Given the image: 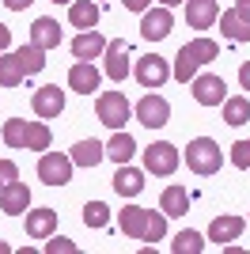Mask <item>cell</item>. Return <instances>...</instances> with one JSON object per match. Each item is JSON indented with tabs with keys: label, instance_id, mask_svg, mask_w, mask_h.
<instances>
[{
	"label": "cell",
	"instance_id": "obj_24",
	"mask_svg": "<svg viewBox=\"0 0 250 254\" xmlns=\"http://www.w3.org/2000/svg\"><path fill=\"white\" fill-rule=\"evenodd\" d=\"M136 152V140L125 133V129H114V137H110V144H106V156L114 159V163H129Z\"/></svg>",
	"mask_w": 250,
	"mask_h": 254
},
{
	"label": "cell",
	"instance_id": "obj_46",
	"mask_svg": "<svg viewBox=\"0 0 250 254\" xmlns=\"http://www.w3.org/2000/svg\"><path fill=\"white\" fill-rule=\"evenodd\" d=\"M99 4H103V0H99Z\"/></svg>",
	"mask_w": 250,
	"mask_h": 254
},
{
	"label": "cell",
	"instance_id": "obj_9",
	"mask_svg": "<svg viewBox=\"0 0 250 254\" xmlns=\"http://www.w3.org/2000/svg\"><path fill=\"white\" fill-rule=\"evenodd\" d=\"M103 61H106V68H103V72L110 76V80H118V84H122L125 76H129V46H125L122 38H114V42H106V53H103Z\"/></svg>",
	"mask_w": 250,
	"mask_h": 254
},
{
	"label": "cell",
	"instance_id": "obj_2",
	"mask_svg": "<svg viewBox=\"0 0 250 254\" xmlns=\"http://www.w3.org/2000/svg\"><path fill=\"white\" fill-rule=\"evenodd\" d=\"M72 156H64V152H46L38 159V179L46 186H68L72 182Z\"/></svg>",
	"mask_w": 250,
	"mask_h": 254
},
{
	"label": "cell",
	"instance_id": "obj_11",
	"mask_svg": "<svg viewBox=\"0 0 250 254\" xmlns=\"http://www.w3.org/2000/svg\"><path fill=\"white\" fill-rule=\"evenodd\" d=\"M61 38H64V31H61V23L57 19H34L31 23V42L38 46V50H53V46H61Z\"/></svg>",
	"mask_w": 250,
	"mask_h": 254
},
{
	"label": "cell",
	"instance_id": "obj_38",
	"mask_svg": "<svg viewBox=\"0 0 250 254\" xmlns=\"http://www.w3.org/2000/svg\"><path fill=\"white\" fill-rule=\"evenodd\" d=\"M122 4L129 11H148V8H152V0H122Z\"/></svg>",
	"mask_w": 250,
	"mask_h": 254
},
{
	"label": "cell",
	"instance_id": "obj_37",
	"mask_svg": "<svg viewBox=\"0 0 250 254\" xmlns=\"http://www.w3.org/2000/svg\"><path fill=\"white\" fill-rule=\"evenodd\" d=\"M46 251H50V254H76V243H72V239H50Z\"/></svg>",
	"mask_w": 250,
	"mask_h": 254
},
{
	"label": "cell",
	"instance_id": "obj_25",
	"mask_svg": "<svg viewBox=\"0 0 250 254\" xmlns=\"http://www.w3.org/2000/svg\"><path fill=\"white\" fill-rule=\"evenodd\" d=\"M224 122H228V126H247V122H250V103H247V95L224 99Z\"/></svg>",
	"mask_w": 250,
	"mask_h": 254
},
{
	"label": "cell",
	"instance_id": "obj_5",
	"mask_svg": "<svg viewBox=\"0 0 250 254\" xmlns=\"http://www.w3.org/2000/svg\"><path fill=\"white\" fill-rule=\"evenodd\" d=\"M144 167L152 171V175H175V171H178V148H175V144H167V140L148 144V148H144Z\"/></svg>",
	"mask_w": 250,
	"mask_h": 254
},
{
	"label": "cell",
	"instance_id": "obj_23",
	"mask_svg": "<svg viewBox=\"0 0 250 254\" xmlns=\"http://www.w3.org/2000/svg\"><path fill=\"white\" fill-rule=\"evenodd\" d=\"M159 209H163L167 216H186V212H189V193H186V186H167L163 197H159Z\"/></svg>",
	"mask_w": 250,
	"mask_h": 254
},
{
	"label": "cell",
	"instance_id": "obj_22",
	"mask_svg": "<svg viewBox=\"0 0 250 254\" xmlns=\"http://www.w3.org/2000/svg\"><path fill=\"white\" fill-rule=\"evenodd\" d=\"M114 190L122 193V197H136V193L144 190V175H140V171H133L129 163H122V167H118V175H114Z\"/></svg>",
	"mask_w": 250,
	"mask_h": 254
},
{
	"label": "cell",
	"instance_id": "obj_30",
	"mask_svg": "<svg viewBox=\"0 0 250 254\" xmlns=\"http://www.w3.org/2000/svg\"><path fill=\"white\" fill-rule=\"evenodd\" d=\"M171 251H175V254H201V251H205V239H201L197 232H189V228H186V232L175 235Z\"/></svg>",
	"mask_w": 250,
	"mask_h": 254
},
{
	"label": "cell",
	"instance_id": "obj_28",
	"mask_svg": "<svg viewBox=\"0 0 250 254\" xmlns=\"http://www.w3.org/2000/svg\"><path fill=\"white\" fill-rule=\"evenodd\" d=\"M182 53H189L197 64H208V61H216V57H220V50H216L212 38H193L189 46H182Z\"/></svg>",
	"mask_w": 250,
	"mask_h": 254
},
{
	"label": "cell",
	"instance_id": "obj_15",
	"mask_svg": "<svg viewBox=\"0 0 250 254\" xmlns=\"http://www.w3.org/2000/svg\"><path fill=\"white\" fill-rule=\"evenodd\" d=\"M216 19H220L216 0H186V23H189V27L205 31V27H212Z\"/></svg>",
	"mask_w": 250,
	"mask_h": 254
},
{
	"label": "cell",
	"instance_id": "obj_40",
	"mask_svg": "<svg viewBox=\"0 0 250 254\" xmlns=\"http://www.w3.org/2000/svg\"><path fill=\"white\" fill-rule=\"evenodd\" d=\"M34 0H4V8H11V11H23V8H31Z\"/></svg>",
	"mask_w": 250,
	"mask_h": 254
},
{
	"label": "cell",
	"instance_id": "obj_3",
	"mask_svg": "<svg viewBox=\"0 0 250 254\" xmlns=\"http://www.w3.org/2000/svg\"><path fill=\"white\" fill-rule=\"evenodd\" d=\"M129 114H133V106H129V99H125L122 91H103V95H99V122H103V126L125 129Z\"/></svg>",
	"mask_w": 250,
	"mask_h": 254
},
{
	"label": "cell",
	"instance_id": "obj_20",
	"mask_svg": "<svg viewBox=\"0 0 250 254\" xmlns=\"http://www.w3.org/2000/svg\"><path fill=\"white\" fill-rule=\"evenodd\" d=\"M72 163L76 167H99L106 156V144H99V140H80V144H72Z\"/></svg>",
	"mask_w": 250,
	"mask_h": 254
},
{
	"label": "cell",
	"instance_id": "obj_29",
	"mask_svg": "<svg viewBox=\"0 0 250 254\" xmlns=\"http://www.w3.org/2000/svg\"><path fill=\"white\" fill-rule=\"evenodd\" d=\"M15 57H19L23 72H42L46 68V50H38V46H23V50H15Z\"/></svg>",
	"mask_w": 250,
	"mask_h": 254
},
{
	"label": "cell",
	"instance_id": "obj_35",
	"mask_svg": "<svg viewBox=\"0 0 250 254\" xmlns=\"http://www.w3.org/2000/svg\"><path fill=\"white\" fill-rule=\"evenodd\" d=\"M231 163L239 171H250V140H235L231 144Z\"/></svg>",
	"mask_w": 250,
	"mask_h": 254
},
{
	"label": "cell",
	"instance_id": "obj_12",
	"mask_svg": "<svg viewBox=\"0 0 250 254\" xmlns=\"http://www.w3.org/2000/svg\"><path fill=\"white\" fill-rule=\"evenodd\" d=\"M103 53H106V38L99 31H80L72 38V57H80V61H95Z\"/></svg>",
	"mask_w": 250,
	"mask_h": 254
},
{
	"label": "cell",
	"instance_id": "obj_1",
	"mask_svg": "<svg viewBox=\"0 0 250 254\" xmlns=\"http://www.w3.org/2000/svg\"><path fill=\"white\" fill-rule=\"evenodd\" d=\"M186 167L193 175H216L224 167V156H220V144L212 137H197L186 144Z\"/></svg>",
	"mask_w": 250,
	"mask_h": 254
},
{
	"label": "cell",
	"instance_id": "obj_45",
	"mask_svg": "<svg viewBox=\"0 0 250 254\" xmlns=\"http://www.w3.org/2000/svg\"><path fill=\"white\" fill-rule=\"evenodd\" d=\"M53 4H72V0H53Z\"/></svg>",
	"mask_w": 250,
	"mask_h": 254
},
{
	"label": "cell",
	"instance_id": "obj_19",
	"mask_svg": "<svg viewBox=\"0 0 250 254\" xmlns=\"http://www.w3.org/2000/svg\"><path fill=\"white\" fill-rule=\"evenodd\" d=\"M220 31H224V38L228 42H250V23L243 19L239 11H220Z\"/></svg>",
	"mask_w": 250,
	"mask_h": 254
},
{
	"label": "cell",
	"instance_id": "obj_31",
	"mask_svg": "<svg viewBox=\"0 0 250 254\" xmlns=\"http://www.w3.org/2000/svg\"><path fill=\"white\" fill-rule=\"evenodd\" d=\"M4 144H8V148H27V122H23V118L4 122Z\"/></svg>",
	"mask_w": 250,
	"mask_h": 254
},
{
	"label": "cell",
	"instance_id": "obj_36",
	"mask_svg": "<svg viewBox=\"0 0 250 254\" xmlns=\"http://www.w3.org/2000/svg\"><path fill=\"white\" fill-rule=\"evenodd\" d=\"M15 179H19V167H15L11 159H0V190H4L8 182H15Z\"/></svg>",
	"mask_w": 250,
	"mask_h": 254
},
{
	"label": "cell",
	"instance_id": "obj_34",
	"mask_svg": "<svg viewBox=\"0 0 250 254\" xmlns=\"http://www.w3.org/2000/svg\"><path fill=\"white\" fill-rule=\"evenodd\" d=\"M167 235V212H152L148 209V232H144V239L148 243H156V239H163Z\"/></svg>",
	"mask_w": 250,
	"mask_h": 254
},
{
	"label": "cell",
	"instance_id": "obj_7",
	"mask_svg": "<svg viewBox=\"0 0 250 254\" xmlns=\"http://www.w3.org/2000/svg\"><path fill=\"white\" fill-rule=\"evenodd\" d=\"M167 76H171V64H167L163 57H156V53H148V57L136 61V80H140V87H163Z\"/></svg>",
	"mask_w": 250,
	"mask_h": 254
},
{
	"label": "cell",
	"instance_id": "obj_27",
	"mask_svg": "<svg viewBox=\"0 0 250 254\" xmlns=\"http://www.w3.org/2000/svg\"><path fill=\"white\" fill-rule=\"evenodd\" d=\"M53 144V133L46 122H27V148L31 152H46Z\"/></svg>",
	"mask_w": 250,
	"mask_h": 254
},
{
	"label": "cell",
	"instance_id": "obj_17",
	"mask_svg": "<svg viewBox=\"0 0 250 254\" xmlns=\"http://www.w3.org/2000/svg\"><path fill=\"white\" fill-rule=\"evenodd\" d=\"M247 220L243 216H212L208 224V239H216V243H231V239H239Z\"/></svg>",
	"mask_w": 250,
	"mask_h": 254
},
{
	"label": "cell",
	"instance_id": "obj_8",
	"mask_svg": "<svg viewBox=\"0 0 250 254\" xmlns=\"http://www.w3.org/2000/svg\"><path fill=\"white\" fill-rule=\"evenodd\" d=\"M99 84H103V72H99L91 61H76L72 68H68V87L80 91V95H95Z\"/></svg>",
	"mask_w": 250,
	"mask_h": 254
},
{
	"label": "cell",
	"instance_id": "obj_32",
	"mask_svg": "<svg viewBox=\"0 0 250 254\" xmlns=\"http://www.w3.org/2000/svg\"><path fill=\"white\" fill-rule=\"evenodd\" d=\"M83 224H87V228H106V224H110V209H106L103 201H87L83 205Z\"/></svg>",
	"mask_w": 250,
	"mask_h": 254
},
{
	"label": "cell",
	"instance_id": "obj_39",
	"mask_svg": "<svg viewBox=\"0 0 250 254\" xmlns=\"http://www.w3.org/2000/svg\"><path fill=\"white\" fill-rule=\"evenodd\" d=\"M239 84L247 87V95H250V61H247V64H239Z\"/></svg>",
	"mask_w": 250,
	"mask_h": 254
},
{
	"label": "cell",
	"instance_id": "obj_10",
	"mask_svg": "<svg viewBox=\"0 0 250 254\" xmlns=\"http://www.w3.org/2000/svg\"><path fill=\"white\" fill-rule=\"evenodd\" d=\"M193 99H197L201 106H216L228 99V87H224V80L220 76H193Z\"/></svg>",
	"mask_w": 250,
	"mask_h": 254
},
{
	"label": "cell",
	"instance_id": "obj_44",
	"mask_svg": "<svg viewBox=\"0 0 250 254\" xmlns=\"http://www.w3.org/2000/svg\"><path fill=\"white\" fill-rule=\"evenodd\" d=\"M0 254H11V247H8V243H4V239H0Z\"/></svg>",
	"mask_w": 250,
	"mask_h": 254
},
{
	"label": "cell",
	"instance_id": "obj_42",
	"mask_svg": "<svg viewBox=\"0 0 250 254\" xmlns=\"http://www.w3.org/2000/svg\"><path fill=\"white\" fill-rule=\"evenodd\" d=\"M8 42H11V31H8V27H4V23H0V53L8 50Z\"/></svg>",
	"mask_w": 250,
	"mask_h": 254
},
{
	"label": "cell",
	"instance_id": "obj_41",
	"mask_svg": "<svg viewBox=\"0 0 250 254\" xmlns=\"http://www.w3.org/2000/svg\"><path fill=\"white\" fill-rule=\"evenodd\" d=\"M235 11H239L243 19H247V23H250V0H235Z\"/></svg>",
	"mask_w": 250,
	"mask_h": 254
},
{
	"label": "cell",
	"instance_id": "obj_21",
	"mask_svg": "<svg viewBox=\"0 0 250 254\" xmlns=\"http://www.w3.org/2000/svg\"><path fill=\"white\" fill-rule=\"evenodd\" d=\"M118 224H122V232L129 235V239H144V232H148V209H136V205H129V209H122Z\"/></svg>",
	"mask_w": 250,
	"mask_h": 254
},
{
	"label": "cell",
	"instance_id": "obj_13",
	"mask_svg": "<svg viewBox=\"0 0 250 254\" xmlns=\"http://www.w3.org/2000/svg\"><path fill=\"white\" fill-rule=\"evenodd\" d=\"M99 15H103L99 0H72V4H68V23L80 27V31H95Z\"/></svg>",
	"mask_w": 250,
	"mask_h": 254
},
{
	"label": "cell",
	"instance_id": "obj_18",
	"mask_svg": "<svg viewBox=\"0 0 250 254\" xmlns=\"http://www.w3.org/2000/svg\"><path fill=\"white\" fill-rule=\"evenodd\" d=\"M57 228V209H31L27 216V235L31 239H50Z\"/></svg>",
	"mask_w": 250,
	"mask_h": 254
},
{
	"label": "cell",
	"instance_id": "obj_4",
	"mask_svg": "<svg viewBox=\"0 0 250 254\" xmlns=\"http://www.w3.org/2000/svg\"><path fill=\"white\" fill-rule=\"evenodd\" d=\"M133 114H136V122H140V126L159 129V126H167V122H171V103H167L163 95H144L140 103L133 106Z\"/></svg>",
	"mask_w": 250,
	"mask_h": 254
},
{
	"label": "cell",
	"instance_id": "obj_6",
	"mask_svg": "<svg viewBox=\"0 0 250 254\" xmlns=\"http://www.w3.org/2000/svg\"><path fill=\"white\" fill-rule=\"evenodd\" d=\"M171 27H175V15H171V8H148L144 19H140V38L144 42H163L167 34H171Z\"/></svg>",
	"mask_w": 250,
	"mask_h": 254
},
{
	"label": "cell",
	"instance_id": "obj_33",
	"mask_svg": "<svg viewBox=\"0 0 250 254\" xmlns=\"http://www.w3.org/2000/svg\"><path fill=\"white\" fill-rule=\"evenodd\" d=\"M171 72H175V80H182V84H186V80H193V76H197V61H193L189 53H182V50H178L175 68H171Z\"/></svg>",
	"mask_w": 250,
	"mask_h": 254
},
{
	"label": "cell",
	"instance_id": "obj_26",
	"mask_svg": "<svg viewBox=\"0 0 250 254\" xmlns=\"http://www.w3.org/2000/svg\"><path fill=\"white\" fill-rule=\"evenodd\" d=\"M23 64H19V57L15 53H4L0 57V87H19V80H23Z\"/></svg>",
	"mask_w": 250,
	"mask_h": 254
},
{
	"label": "cell",
	"instance_id": "obj_14",
	"mask_svg": "<svg viewBox=\"0 0 250 254\" xmlns=\"http://www.w3.org/2000/svg\"><path fill=\"white\" fill-rule=\"evenodd\" d=\"M27 205H31V190H27L19 179L8 182V186L0 190V209L8 212V216H19V212H27Z\"/></svg>",
	"mask_w": 250,
	"mask_h": 254
},
{
	"label": "cell",
	"instance_id": "obj_43",
	"mask_svg": "<svg viewBox=\"0 0 250 254\" xmlns=\"http://www.w3.org/2000/svg\"><path fill=\"white\" fill-rule=\"evenodd\" d=\"M159 4H163V8H175V4H182V0H159Z\"/></svg>",
	"mask_w": 250,
	"mask_h": 254
},
{
	"label": "cell",
	"instance_id": "obj_16",
	"mask_svg": "<svg viewBox=\"0 0 250 254\" xmlns=\"http://www.w3.org/2000/svg\"><path fill=\"white\" fill-rule=\"evenodd\" d=\"M64 110V91L61 87H38V91H34V114L38 118H57Z\"/></svg>",
	"mask_w": 250,
	"mask_h": 254
}]
</instances>
